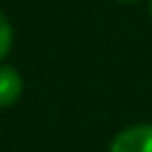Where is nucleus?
Instances as JSON below:
<instances>
[{
	"label": "nucleus",
	"mask_w": 152,
	"mask_h": 152,
	"mask_svg": "<svg viewBox=\"0 0 152 152\" xmlns=\"http://www.w3.org/2000/svg\"><path fill=\"white\" fill-rule=\"evenodd\" d=\"M109 152H152V124H129L114 134Z\"/></svg>",
	"instance_id": "obj_1"
},
{
	"label": "nucleus",
	"mask_w": 152,
	"mask_h": 152,
	"mask_svg": "<svg viewBox=\"0 0 152 152\" xmlns=\"http://www.w3.org/2000/svg\"><path fill=\"white\" fill-rule=\"evenodd\" d=\"M150 18H152V0H150Z\"/></svg>",
	"instance_id": "obj_5"
},
{
	"label": "nucleus",
	"mask_w": 152,
	"mask_h": 152,
	"mask_svg": "<svg viewBox=\"0 0 152 152\" xmlns=\"http://www.w3.org/2000/svg\"><path fill=\"white\" fill-rule=\"evenodd\" d=\"M119 3H137V0H119Z\"/></svg>",
	"instance_id": "obj_4"
},
{
	"label": "nucleus",
	"mask_w": 152,
	"mask_h": 152,
	"mask_svg": "<svg viewBox=\"0 0 152 152\" xmlns=\"http://www.w3.org/2000/svg\"><path fill=\"white\" fill-rule=\"evenodd\" d=\"M23 94V76L15 66L0 64V109H8Z\"/></svg>",
	"instance_id": "obj_2"
},
{
	"label": "nucleus",
	"mask_w": 152,
	"mask_h": 152,
	"mask_svg": "<svg viewBox=\"0 0 152 152\" xmlns=\"http://www.w3.org/2000/svg\"><path fill=\"white\" fill-rule=\"evenodd\" d=\"M13 48V26L5 18V13H0V61L5 58Z\"/></svg>",
	"instance_id": "obj_3"
}]
</instances>
